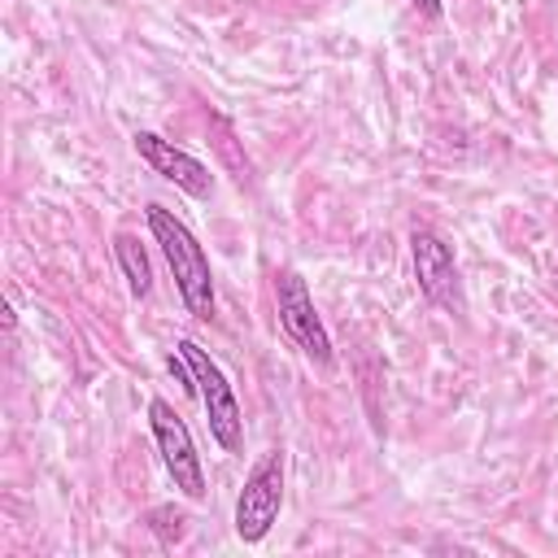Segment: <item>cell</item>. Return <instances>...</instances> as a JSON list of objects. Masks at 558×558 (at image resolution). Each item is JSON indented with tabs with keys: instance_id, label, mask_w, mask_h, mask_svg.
Returning a JSON list of instances; mask_svg holds the SVG:
<instances>
[{
	"instance_id": "2",
	"label": "cell",
	"mask_w": 558,
	"mask_h": 558,
	"mask_svg": "<svg viewBox=\"0 0 558 558\" xmlns=\"http://www.w3.org/2000/svg\"><path fill=\"white\" fill-rule=\"evenodd\" d=\"M174 349H179L183 366H187L192 379H196V397H201V405H205V414H209V436H214L227 453H235L240 440H244V418H240V405H235V392H231L222 366H218L196 340H179Z\"/></svg>"
},
{
	"instance_id": "3",
	"label": "cell",
	"mask_w": 558,
	"mask_h": 558,
	"mask_svg": "<svg viewBox=\"0 0 558 558\" xmlns=\"http://www.w3.org/2000/svg\"><path fill=\"white\" fill-rule=\"evenodd\" d=\"M148 423H153V440H157V453H161V466L166 475L174 480V488L192 501L205 497V471H201V458H196V445H192V432L187 423L174 414L170 401L153 397L148 405Z\"/></svg>"
},
{
	"instance_id": "5",
	"label": "cell",
	"mask_w": 558,
	"mask_h": 558,
	"mask_svg": "<svg viewBox=\"0 0 558 558\" xmlns=\"http://www.w3.org/2000/svg\"><path fill=\"white\" fill-rule=\"evenodd\" d=\"M410 262H414V279H418V292L449 310V314H462V283H458V257H453V244L440 235V231H427L418 227L410 235Z\"/></svg>"
},
{
	"instance_id": "8",
	"label": "cell",
	"mask_w": 558,
	"mask_h": 558,
	"mask_svg": "<svg viewBox=\"0 0 558 558\" xmlns=\"http://www.w3.org/2000/svg\"><path fill=\"white\" fill-rule=\"evenodd\" d=\"M113 253H118V266H122V275H126V288H131V296H148L153 292V270H148V257H144V244L135 240V235H118L113 240Z\"/></svg>"
},
{
	"instance_id": "7",
	"label": "cell",
	"mask_w": 558,
	"mask_h": 558,
	"mask_svg": "<svg viewBox=\"0 0 558 558\" xmlns=\"http://www.w3.org/2000/svg\"><path fill=\"white\" fill-rule=\"evenodd\" d=\"M131 144H135V153H140L166 183L183 187V192L196 196V201H209V196H214V174H209V166L196 161L192 153L174 148L170 140H161V135H153V131H135Z\"/></svg>"
},
{
	"instance_id": "4",
	"label": "cell",
	"mask_w": 558,
	"mask_h": 558,
	"mask_svg": "<svg viewBox=\"0 0 558 558\" xmlns=\"http://www.w3.org/2000/svg\"><path fill=\"white\" fill-rule=\"evenodd\" d=\"M279 506H283V453L270 449L248 471V480H244V488L235 497V536L248 541V545L262 541L275 527Z\"/></svg>"
},
{
	"instance_id": "10",
	"label": "cell",
	"mask_w": 558,
	"mask_h": 558,
	"mask_svg": "<svg viewBox=\"0 0 558 558\" xmlns=\"http://www.w3.org/2000/svg\"><path fill=\"white\" fill-rule=\"evenodd\" d=\"M414 9H423L427 17H440V0H410Z\"/></svg>"
},
{
	"instance_id": "6",
	"label": "cell",
	"mask_w": 558,
	"mask_h": 558,
	"mask_svg": "<svg viewBox=\"0 0 558 558\" xmlns=\"http://www.w3.org/2000/svg\"><path fill=\"white\" fill-rule=\"evenodd\" d=\"M275 301H279V323H283V331L292 336V344L310 357V362H318V366H331V336H327V327H323V318H318V310H314V296H310V288H305V279L296 275V270H283L279 279H275Z\"/></svg>"
},
{
	"instance_id": "9",
	"label": "cell",
	"mask_w": 558,
	"mask_h": 558,
	"mask_svg": "<svg viewBox=\"0 0 558 558\" xmlns=\"http://www.w3.org/2000/svg\"><path fill=\"white\" fill-rule=\"evenodd\" d=\"M148 519H153V532H157L161 541H179V536L187 532V519H183L179 510H170V506H161V510H153Z\"/></svg>"
},
{
	"instance_id": "1",
	"label": "cell",
	"mask_w": 558,
	"mask_h": 558,
	"mask_svg": "<svg viewBox=\"0 0 558 558\" xmlns=\"http://www.w3.org/2000/svg\"><path fill=\"white\" fill-rule=\"evenodd\" d=\"M148 231H153V240L161 244V253L170 262V275H174V288H179L187 314L209 323L214 318V275H209V257L196 244V235L166 205H148Z\"/></svg>"
}]
</instances>
